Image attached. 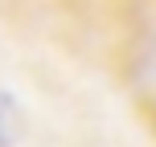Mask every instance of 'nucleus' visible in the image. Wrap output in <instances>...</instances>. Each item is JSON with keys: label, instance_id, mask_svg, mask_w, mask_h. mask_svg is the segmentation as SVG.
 I'll use <instances>...</instances> for the list:
<instances>
[{"label": "nucleus", "instance_id": "nucleus-1", "mask_svg": "<svg viewBox=\"0 0 156 147\" xmlns=\"http://www.w3.org/2000/svg\"><path fill=\"white\" fill-rule=\"evenodd\" d=\"M25 135V110L8 90H0V147H16Z\"/></svg>", "mask_w": 156, "mask_h": 147}, {"label": "nucleus", "instance_id": "nucleus-2", "mask_svg": "<svg viewBox=\"0 0 156 147\" xmlns=\"http://www.w3.org/2000/svg\"><path fill=\"white\" fill-rule=\"evenodd\" d=\"M136 119H140V127L148 131V139L156 143V90L136 98Z\"/></svg>", "mask_w": 156, "mask_h": 147}]
</instances>
